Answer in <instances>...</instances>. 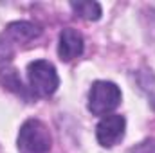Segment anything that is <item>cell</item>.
<instances>
[{
	"label": "cell",
	"mask_w": 155,
	"mask_h": 153,
	"mask_svg": "<svg viewBox=\"0 0 155 153\" xmlns=\"http://www.w3.org/2000/svg\"><path fill=\"white\" fill-rule=\"evenodd\" d=\"M71 7L79 18L85 20H99L101 16V5L97 2H71Z\"/></svg>",
	"instance_id": "cell-8"
},
{
	"label": "cell",
	"mask_w": 155,
	"mask_h": 153,
	"mask_svg": "<svg viewBox=\"0 0 155 153\" xmlns=\"http://www.w3.org/2000/svg\"><path fill=\"white\" fill-rule=\"evenodd\" d=\"M16 144L20 153H49L52 139L49 128L41 121L29 119L22 124Z\"/></svg>",
	"instance_id": "cell-1"
},
{
	"label": "cell",
	"mask_w": 155,
	"mask_h": 153,
	"mask_svg": "<svg viewBox=\"0 0 155 153\" xmlns=\"http://www.w3.org/2000/svg\"><path fill=\"white\" fill-rule=\"evenodd\" d=\"M11 45H13V43H9L4 36H0V61H7V60L13 56Z\"/></svg>",
	"instance_id": "cell-9"
},
{
	"label": "cell",
	"mask_w": 155,
	"mask_h": 153,
	"mask_svg": "<svg viewBox=\"0 0 155 153\" xmlns=\"http://www.w3.org/2000/svg\"><path fill=\"white\" fill-rule=\"evenodd\" d=\"M124 128H126V121L123 115H105L96 128V135H97L99 144L107 146V148L117 144L124 137Z\"/></svg>",
	"instance_id": "cell-4"
},
{
	"label": "cell",
	"mask_w": 155,
	"mask_h": 153,
	"mask_svg": "<svg viewBox=\"0 0 155 153\" xmlns=\"http://www.w3.org/2000/svg\"><path fill=\"white\" fill-rule=\"evenodd\" d=\"M0 83H2L7 90L15 92V94H18V96H24L25 99H29V96H27V92H25V88H24V85H22V79H20L18 72H16L15 69H11V67L0 69Z\"/></svg>",
	"instance_id": "cell-7"
},
{
	"label": "cell",
	"mask_w": 155,
	"mask_h": 153,
	"mask_svg": "<svg viewBox=\"0 0 155 153\" xmlns=\"http://www.w3.org/2000/svg\"><path fill=\"white\" fill-rule=\"evenodd\" d=\"M83 36L76 29L67 27L60 33V43H58V54L63 61H71L83 54Z\"/></svg>",
	"instance_id": "cell-5"
},
{
	"label": "cell",
	"mask_w": 155,
	"mask_h": 153,
	"mask_svg": "<svg viewBox=\"0 0 155 153\" xmlns=\"http://www.w3.org/2000/svg\"><path fill=\"white\" fill-rule=\"evenodd\" d=\"M121 105V90L112 81H96L88 94V110L94 115H108Z\"/></svg>",
	"instance_id": "cell-3"
},
{
	"label": "cell",
	"mask_w": 155,
	"mask_h": 153,
	"mask_svg": "<svg viewBox=\"0 0 155 153\" xmlns=\"http://www.w3.org/2000/svg\"><path fill=\"white\" fill-rule=\"evenodd\" d=\"M27 77H29V86L31 92L38 97H49L56 92L60 85V77L52 63L45 60H36L29 63L27 67Z\"/></svg>",
	"instance_id": "cell-2"
},
{
	"label": "cell",
	"mask_w": 155,
	"mask_h": 153,
	"mask_svg": "<svg viewBox=\"0 0 155 153\" xmlns=\"http://www.w3.org/2000/svg\"><path fill=\"white\" fill-rule=\"evenodd\" d=\"M41 29L38 25L31 24V22H13L7 25L5 33L2 34L4 38L7 40L9 43L15 41V43H24V41H31V40L38 38Z\"/></svg>",
	"instance_id": "cell-6"
}]
</instances>
